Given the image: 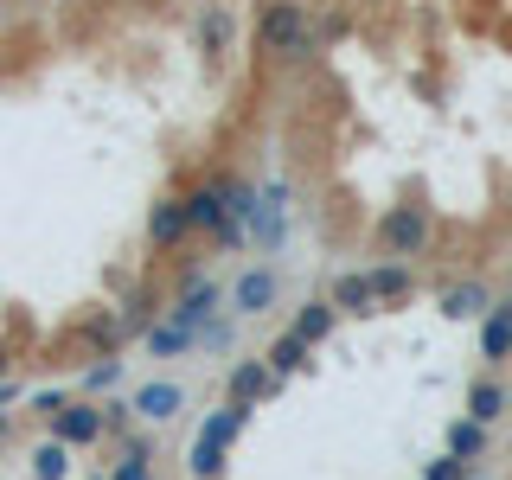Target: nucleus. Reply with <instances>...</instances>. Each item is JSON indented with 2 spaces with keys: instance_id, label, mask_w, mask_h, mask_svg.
Listing matches in <instances>:
<instances>
[{
  "instance_id": "7ed1b4c3",
  "label": "nucleus",
  "mask_w": 512,
  "mask_h": 480,
  "mask_svg": "<svg viewBox=\"0 0 512 480\" xmlns=\"http://www.w3.org/2000/svg\"><path fill=\"white\" fill-rule=\"evenodd\" d=\"M429 237H436V218H429V205H391L378 224H372V244L384 263H416V256H429Z\"/></svg>"
},
{
  "instance_id": "4468645a",
  "label": "nucleus",
  "mask_w": 512,
  "mask_h": 480,
  "mask_svg": "<svg viewBox=\"0 0 512 480\" xmlns=\"http://www.w3.org/2000/svg\"><path fill=\"white\" fill-rule=\"evenodd\" d=\"M487 308H493V288L487 282H448L442 288V314L448 320H480Z\"/></svg>"
},
{
  "instance_id": "393cba45",
  "label": "nucleus",
  "mask_w": 512,
  "mask_h": 480,
  "mask_svg": "<svg viewBox=\"0 0 512 480\" xmlns=\"http://www.w3.org/2000/svg\"><path fill=\"white\" fill-rule=\"evenodd\" d=\"M20 397H26L20 384H13V378H0V442H7V429H13V416H7V410L20 404Z\"/></svg>"
},
{
  "instance_id": "9d476101",
  "label": "nucleus",
  "mask_w": 512,
  "mask_h": 480,
  "mask_svg": "<svg viewBox=\"0 0 512 480\" xmlns=\"http://www.w3.org/2000/svg\"><path fill=\"white\" fill-rule=\"evenodd\" d=\"M276 384H282V378L269 372V359H237L231 378H224V397H231V404H263Z\"/></svg>"
},
{
  "instance_id": "5701e85b",
  "label": "nucleus",
  "mask_w": 512,
  "mask_h": 480,
  "mask_svg": "<svg viewBox=\"0 0 512 480\" xmlns=\"http://www.w3.org/2000/svg\"><path fill=\"white\" fill-rule=\"evenodd\" d=\"M468 474H474V461L448 455V448H442V455H436V461H429V468H423V480H468Z\"/></svg>"
},
{
  "instance_id": "cd10ccee",
  "label": "nucleus",
  "mask_w": 512,
  "mask_h": 480,
  "mask_svg": "<svg viewBox=\"0 0 512 480\" xmlns=\"http://www.w3.org/2000/svg\"><path fill=\"white\" fill-rule=\"evenodd\" d=\"M90 480H116V474H90Z\"/></svg>"
},
{
  "instance_id": "f8f14e48",
  "label": "nucleus",
  "mask_w": 512,
  "mask_h": 480,
  "mask_svg": "<svg viewBox=\"0 0 512 480\" xmlns=\"http://www.w3.org/2000/svg\"><path fill=\"white\" fill-rule=\"evenodd\" d=\"M288 327H295L308 346H327L333 327H340V308H333V295H314V301H301V308H295V320H288Z\"/></svg>"
},
{
  "instance_id": "f257e3e1",
  "label": "nucleus",
  "mask_w": 512,
  "mask_h": 480,
  "mask_svg": "<svg viewBox=\"0 0 512 480\" xmlns=\"http://www.w3.org/2000/svg\"><path fill=\"white\" fill-rule=\"evenodd\" d=\"M256 52H269V58H308L314 52L308 0H263V7H256Z\"/></svg>"
},
{
  "instance_id": "dca6fc26",
  "label": "nucleus",
  "mask_w": 512,
  "mask_h": 480,
  "mask_svg": "<svg viewBox=\"0 0 512 480\" xmlns=\"http://www.w3.org/2000/svg\"><path fill=\"white\" fill-rule=\"evenodd\" d=\"M263 359H269V372H276V378H295V372H308L314 346L301 340L295 327H288V333H276V340H269V352H263Z\"/></svg>"
},
{
  "instance_id": "ddd939ff",
  "label": "nucleus",
  "mask_w": 512,
  "mask_h": 480,
  "mask_svg": "<svg viewBox=\"0 0 512 480\" xmlns=\"http://www.w3.org/2000/svg\"><path fill=\"white\" fill-rule=\"evenodd\" d=\"M173 320H186V327H212V314H218V282L212 276H199V282H186V295L180 301H173V308H167Z\"/></svg>"
},
{
  "instance_id": "bb28decb",
  "label": "nucleus",
  "mask_w": 512,
  "mask_h": 480,
  "mask_svg": "<svg viewBox=\"0 0 512 480\" xmlns=\"http://www.w3.org/2000/svg\"><path fill=\"white\" fill-rule=\"evenodd\" d=\"M7 365H13V359H7V346H0V378H7Z\"/></svg>"
},
{
  "instance_id": "f03ea898",
  "label": "nucleus",
  "mask_w": 512,
  "mask_h": 480,
  "mask_svg": "<svg viewBox=\"0 0 512 480\" xmlns=\"http://www.w3.org/2000/svg\"><path fill=\"white\" fill-rule=\"evenodd\" d=\"M250 410H256V404H231V397H224V410H212V416L199 423V436H192V448H186L192 480H218V474H224V455H231L237 436H244Z\"/></svg>"
},
{
  "instance_id": "a211bd4d",
  "label": "nucleus",
  "mask_w": 512,
  "mask_h": 480,
  "mask_svg": "<svg viewBox=\"0 0 512 480\" xmlns=\"http://www.w3.org/2000/svg\"><path fill=\"white\" fill-rule=\"evenodd\" d=\"M372 288H378V308H397V301L416 295V269L410 263H372Z\"/></svg>"
},
{
  "instance_id": "0eeeda50",
  "label": "nucleus",
  "mask_w": 512,
  "mask_h": 480,
  "mask_svg": "<svg viewBox=\"0 0 512 480\" xmlns=\"http://www.w3.org/2000/svg\"><path fill=\"white\" fill-rule=\"evenodd\" d=\"M282 301V276L276 269H244V276H237V288H231V314H269Z\"/></svg>"
},
{
  "instance_id": "a878e982",
  "label": "nucleus",
  "mask_w": 512,
  "mask_h": 480,
  "mask_svg": "<svg viewBox=\"0 0 512 480\" xmlns=\"http://www.w3.org/2000/svg\"><path fill=\"white\" fill-rule=\"evenodd\" d=\"M64 404H71V391H32V410H39L45 423H52V416H58Z\"/></svg>"
},
{
  "instance_id": "aec40b11",
  "label": "nucleus",
  "mask_w": 512,
  "mask_h": 480,
  "mask_svg": "<svg viewBox=\"0 0 512 480\" xmlns=\"http://www.w3.org/2000/svg\"><path fill=\"white\" fill-rule=\"evenodd\" d=\"M448 455L480 461V455H487V423H474V416H455V423H448Z\"/></svg>"
},
{
  "instance_id": "f3484780",
  "label": "nucleus",
  "mask_w": 512,
  "mask_h": 480,
  "mask_svg": "<svg viewBox=\"0 0 512 480\" xmlns=\"http://www.w3.org/2000/svg\"><path fill=\"white\" fill-rule=\"evenodd\" d=\"M192 346H199V327H186V320H154V327H148V352H154V359H180V352H192Z\"/></svg>"
},
{
  "instance_id": "6ab92c4d",
  "label": "nucleus",
  "mask_w": 512,
  "mask_h": 480,
  "mask_svg": "<svg viewBox=\"0 0 512 480\" xmlns=\"http://www.w3.org/2000/svg\"><path fill=\"white\" fill-rule=\"evenodd\" d=\"M231 32H237L231 13H224V7H205L199 13V52L205 58H224V52H231Z\"/></svg>"
},
{
  "instance_id": "20e7f679",
  "label": "nucleus",
  "mask_w": 512,
  "mask_h": 480,
  "mask_svg": "<svg viewBox=\"0 0 512 480\" xmlns=\"http://www.w3.org/2000/svg\"><path fill=\"white\" fill-rule=\"evenodd\" d=\"M186 212H192V231H205V237H212V244H224V250H237V244H244V231H250V224L231 212V192H224V180L192 186V192H186Z\"/></svg>"
},
{
  "instance_id": "2eb2a0df",
  "label": "nucleus",
  "mask_w": 512,
  "mask_h": 480,
  "mask_svg": "<svg viewBox=\"0 0 512 480\" xmlns=\"http://www.w3.org/2000/svg\"><path fill=\"white\" fill-rule=\"evenodd\" d=\"M506 404H512V391H506V384L493 378V372L468 384V416H474V423H487V429H493V423L506 416Z\"/></svg>"
},
{
  "instance_id": "9b49d317",
  "label": "nucleus",
  "mask_w": 512,
  "mask_h": 480,
  "mask_svg": "<svg viewBox=\"0 0 512 480\" xmlns=\"http://www.w3.org/2000/svg\"><path fill=\"white\" fill-rule=\"evenodd\" d=\"M333 308L340 314H378V288H372V269H346V276H333Z\"/></svg>"
},
{
  "instance_id": "b1692460",
  "label": "nucleus",
  "mask_w": 512,
  "mask_h": 480,
  "mask_svg": "<svg viewBox=\"0 0 512 480\" xmlns=\"http://www.w3.org/2000/svg\"><path fill=\"white\" fill-rule=\"evenodd\" d=\"M116 378H122V365H116V359H103V365H90V372H84V391H109Z\"/></svg>"
},
{
  "instance_id": "39448f33",
  "label": "nucleus",
  "mask_w": 512,
  "mask_h": 480,
  "mask_svg": "<svg viewBox=\"0 0 512 480\" xmlns=\"http://www.w3.org/2000/svg\"><path fill=\"white\" fill-rule=\"evenodd\" d=\"M474 352L487 372H500V365L512 359V288L506 295H493V308L474 320Z\"/></svg>"
},
{
  "instance_id": "423d86ee",
  "label": "nucleus",
  "mask_w": 512,
  "mask_h": 480,
  "mask_svg": "<svg viewBox=\"0 0 512 480\" xmlns=\"http://www.w3.org/2000/svg\"><path fill=\"white\" fill-rule=\"evenodd\" d=\"M103 429H109V404H64L52 416V436L58 442H71V448H90V442H103Z\"/></svg>"
},
{
  "instance_id": "4be33fe9",
  "label": "nucleus",
  "mask_w": 512,
  "mask_h": 480,
  "mask_svg": "<svg viewBox=\"0 0 512 480\" xmlns=\"http://www.w3.org/2000/svg\"><path fill=\"white\" fill-rule=\"evenodd\" d=\"M116 480H154V455H148L141 442H128L122 461H116Z\"/></svg>"
},
{
  "instance_id": "412c9836",
  "label": "nucleus",
  "mask_w": 512,
  "mask_h": 480,
  "mask_svg": "<svg viewBox=\"0 0 512 480\" xmlns=\"http://www.w3.org/2000/svg\"><path fill=\"white\" fill-rule=\"evenodd\" d=\"M64 474H71V442L45 436L39 448H32V480H64Z\"/></svg>"
},
{
  "instance_id": "1a4fd4ad",
  "label": "nucleus",
  "mask_w": 512,
  "mask_h": 480,
  "mask_svg": "<svg viewBox=\"0 0 512 480\" xmlns=\"http://www.w3.org/2000/svg\"><path fill=\"white\" fill-rule=\"evenodd\" d=\"M186 237H192L186 199H154V212H148V244H154V250H180Z\"/></svg>"
},
{
  "instance_id": "6e6552de",
  "label": "nucleus",
  "mask_w": 512,
  "mask_h": 480,
  "mask_svg": "<svg viewBox=\"0 0 512 480\" xmlns=\"http://www.w3.org/2000/svg\"><path fill=\"white\" fill-rule=\"evenodd\" d=\"M180 404H186V391H180L173 378H148L135 397H128V410H135L141 423H173V416H180Z\"/></svg>"
}]
</instances>
